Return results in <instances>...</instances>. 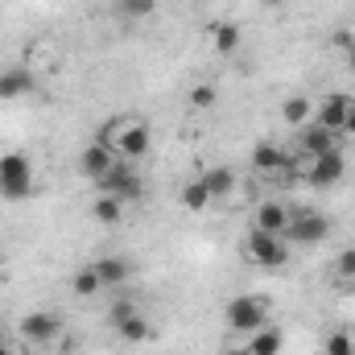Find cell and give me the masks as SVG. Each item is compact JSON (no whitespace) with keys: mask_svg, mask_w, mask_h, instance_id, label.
<instances>
[{"mask_svg":"<svg viewBox=\"0 0 355 355\" xmlns=\"http://www.w3.org/2000/svg\"><path fill=\"white\" fill-rule=\"evenodd\" d=\"M99 141H103L120 162H141V157L153 149V128H149V120H141V116H116V120L99 132Z\"/></svg>","mask_w":355,"mask_h":355,"instance_id":"1","label":"cell"},{"mask_svg":"<svg viewBox=\"0 0 355 355\" xmlns=\"http://www.w3.org/2000/svg\"><path fill=\"white\" fill-rule=\"evenodd\" d=\"M347 174V157H343V149H331V153H289V178H297V182H306V186H314V190H331L339 178Z\"/></svg>","mask_w":355,"mask_h":355,"instance_id":"2","label":"cell"},{"mask_svg":"<svg viewBox=\"0 0 355 355\" xmlns=\"http://www.w3.org/2000/svg\"><path fill=\"white\" fill-rule=\"evenodd\" d=\"M240 257L252 268H285L289 265V240L285 236H268L261 227H248L240 240Z\"/></svg>","mask_w":355,"mask_h":355,"instance_id":"3","label":"cell"},{"mask_svg":"<svg viewBox=\"0 0 355 355\" xmlns=\"http://www.w3.org/2000/svg\"><path fill=\"white\" fill-rule=\"evenodd\" d=\"M223 318H227V327L236 335H252V331L268 327V297L265 293H240V297L227 302Z\"/></svg>","mask_w":355,"mask_h":355,"instance_id":"4","label":"cell"},{"mask_svg":"<svg viewBox=\"0 0 355 355\" xmlns=\"http://www.w3.org/2000/svg\"><path fill=\"white\" fill-rule=\"evenodd\" d=\"M0 194L12 202L33 194V162L25 153H12V149L0 153Z\"/></svg>","mask_w":355,"mask_h":355,"instance_id":"5","label":"cell"},{"mask_svg":"<svg viewBox=\"0 0 355 355\" xmlns=\"http://www.w3.org/2000/svg\"><path fill=\"white\" fill-rule=\"evenodd\" d=\"M95 190H99V194H112V198H120V202H137V198L145 194V182L132 170V162H116L107 174L95 182Z\"/></svg>","mask_w":355,"mask_h":355,"instance_id":"6","label":"cell"},{"mask_svg":"<svg viewBox=\"0 0 355 355\" xmlns=\"http://www.w3.org/2000/svg\"><path fill=\"white\" fill-rule=\"evenodd\" d=\"M17 335L33 347H46V343H58L62 339V318L54 310H29L21 322H17Z\"/></svg>","mask_w":355,"mask_h":355,"instance_id":"7","label":"cell"},{"mask_svg":"<svg viewBox=\"0 0 355 355\" xmlns=\"http://www.w3.org/2000/svg\"><path fill=\"white\" fill-rule=\"evenodd\" d=\"M62 62H67V54H62V46H58L54 37H33V42L25 46V67H29L37 79L58 75V71H62Z\"/></svg>","mask_w":355,"mask_h":355,"instance_id":"8","label":"cell"},{"mask_svg":"<svg viewBox=\"0 0 355 355\" xmlns=\"http://www.w3.org/2000/svg\"><path fill=\"white\" fill-rule=\"evenodd\" d=\"M331 236V219L322 211H293V223L285 232L289 244H322Z\"/></svg>","mask_w":355,"mask_h":355,"instance_id":"9","label":"cell"},{"mask_svg":"<svg viewBox=\"0 0 355 355\" xmlns=\"http://www.w3.org/2000/svg\"><path fill=\"white\" fill-rule=\"evenodd\" d=\"M355 99L352 95H343V91H331V95H322V99H314V120L322 124V128H331V132H343V120L352 116ZM343 141V137H339Z\"/></svg>","mask_w":355,"mask_h":355,"instance_id":"10","label":"cell"},{"mask_svg":"<svg viewBox=\"0 0 355 355\" xmlns=\"http://www.w3.org/2000/svg\"><path fill=\"white\" fill-rule=\"evenodd\" d=\"M293 145L302 149V153H331V149H339L343 141H339V132H331V128H322L318 120H310V124H302L297 132H293Z\"/></svg>","mask_w":355,"mask_h":355,"instance_id":"11","label":"cell"},{"mask_svg":"<svg viewBox=\"0 0 355 355\" xmlns=\"http://www.w3.org/2000/svg\"><path fill=\"white\" fill-rule=\"evenodd\" d=\"M289 223H293V207H285V202H277V198H265V202L252 211V227H261L268 236H285Z\"/></svg>","mask_w":355,"mask_h":355,"instance_id":"12","label":"cell"},{"mask_svg":"<svg viewBox=\"0 0 355 355\" xmlns=\"http://www.w3.org/2000/svg\"><path fill=\"white\" fill-rule=\"evenodd\" d=\"M252 170L265 174V178H277V174L289 178V153L277 141H257L252 145Z\"/></svg>","mask_w":355,"mask_h":355,"instance_id":"13","label":"cell"},{"mask_svg":"<svg viewBox=\"0 0 355 355\" xmlns=\"http://www.w3.org/2000/svg\"><path fill=\"white\" fill-rule=\"evenodd\" d=\"M33 87H37V75H33L25 62H21V67H4V71H0V99H4V103L25 99Z\"/></svg>","mask_w":355,"mask_h":355,"instance_id":"14","label":"cell"},{"mask_svg":"<svg viewBox=\"0 0 355 355\" xmlns=\"http://www.w3.org/2000/svg\"><path fill=\"white\" fill-rule=\"evenodd\" d=\"M116 162H120V157H116L103 141H91V145H83V153H79V174H87L91 182H99Z\"/></svg>","mask_w":355,"mask_h":355,"instance_id":"15","label":"cell"},{"mask_svg":"<svg viewBox=\"0 0 355 355\" xmlns=\"http://www.w3.org/2000/svg\"><path fill=\"white\" fill-rule=\"evenodd\" d=\"M207 37H211V50L227 58V54H236V50H240L244 29H240L236 21H211V25H207Z\"/></svg>","mask_w":355,"mask_h":355,"instance_id":"16","label":"cell"},{"mask_svg":"<svg viewBox=\"0 0 355 355\" xmlns=\"http://www.w3.org/2000/svg\"><path fill=\"white\" fill-rule=\"evenodd\" d=\"M198 178H202V186L211 190V198H215V202L232 198V194H236V186H240V178H236L232 166H211V170H202Z\"/></svg>","mask_w":355,"mask_h":355,"instance_id":"17","label":"cell"},{"mask_svg":"<svg viewBox=\"0 0 355 355\" xmlns=\"http://www.w3.org/2000/svg\"><path fill=\"white\" fill-rule=\"evenodd\" d=\"M95 272H99V281H103V289H116V285H124L128 277H132V265H128V257H99L95 261Z\"/></svg>","mask_w":355,"mask_h":355,"instance_id":"18","label":"cell"},{"mask_svg":"<svg viewBox=\"0 0 355 355\" xmlns=\"http://www.w3.org/2000/svg\"><path fill=\"white\" fill-rule=\"evenodd\" d=\"M281 120L297 132L302 124H310V120H314V99H310V95H289V99L281 103Z\"/></svg>","mask_w":355,"mask_h":355,"instance_id":"19","label":"cell"},{"mask_svg":"<svg viewBox=\"0 0 355 355\" xmlns=\"http://www.w3.org/2000/svg\"><path fill=\"white\" fill-rule=\"evenodd\" d=\"M252 355H281V347H285V335H281V327H261V331H252L248 335V343H244Z\"/></svg>","mask_w":355,"mask_h":355,"instance_id":"20","label":"cell"},{"mask_svg":"<svg viewBox=\"0 0 355 355\" xmlns=\"http://www.w3.org/2000/svg\"><path fill=\"white\" fill-rule=\"evenodd\" d=\"M178 198H182V207H186V211H194V215H198V211H211V202H215V198H211V190L202 186V178H190V182L178 190Z\"/></svg>","mask_w":355,"mask_h":355,"instance_id":"21","label":"cell"},{"mask_svg":"<svg viewBox=\"0 0 355 355\" xmlns=\"http://www.w3.org/2000/svg\"><path fill=\"white\" fill-rule=\"evenodd\" d=\"M91 215H95V223L112 227V223H120V219H124V202H120V198H112V194H95Z\"/></svg>","mask_w":355,"mask_h":355,"instance_id":"22","label":"cell"},{"mask_svg":"<svg viewBox=\"0 0 355 355\" xmlns=\"http://www.w3.org/2000/svg\"><path fill=\"white\" fill-rule=\"evenodd\" d=\"M116 335L128 339V343H149V339H153V327H149L145 314H132V318H124V322L116 327Z\"/></svg>","mask_w":355,"mask_h":355,"instance_id":"23","label":"cell"},{"mask_svg":"<svg viewBox=\"0 0 355 355\" xmlns=\"http://www.w3.org/2000/svg\"><path fill=\"white\" fill-rule=\"evenodd\" d=\"M71 289H75V297H95V293L103 289V281H99V272H95V265L75 268V277H71Z\"/></svg>","mask_w":355,"mask_h":355,"instance_id":"24","label":"cell"},{"mask_svg":"<svg viewBox=\"0 0 355 355\" xmlns=\"http://www.w3.org/2000/svg\"><path fill=\"white\" fill-rule=\"evenodd\" d=\"M120 21H149L157 12V0H116Z\"/></svg>","mask_w":355,"mask_h":355,"instance_id":"25","label":"cell"},{"mask_svg":"<svg viewBox=\"0 0 355 355\" xmlns=\"http://www.w3.org/2000/svg\"><path fill=\"white\" fill-rule=\"evenodd\" d=\"M327 355H355V331L352 327H339L327 335Z\"/></svg>","mask_w":355,"mask_h":355,"instance_id":"26","label":"cell"},{"mask_svg":"<svg viewBox=\"0 0 355 355\" xmlns=\"http://www.w3.org/2000/svg\"><path fill=\"white\" fill-rule=\"evenodd\" d=\"M219 103V91H215V83H198V87L190 91V107L194 112H211Z\"/></svg>","mask_w":355,"mask_h":355,"instance_id":"27","label":"cell"},{"mask_svg":"<svg viewBox=\"0 0 355 355\" xmlns=\"http://www.w3.org/2000/svg\"><path fill=\"white\" fill-rule=\"evenodd\" d=\"M335 277H339V285H355V244L335 257Z\"/></svg>","mask_w":355,"mask_h":355,"instance_id":"28","label":"cell"},{"mask_svg":"<svg viewBox=\"0 0 355 355\" xmlns=\"http://www.w3.org/2000/svg\"><path fill=\"white\" fill-rule=\"evenodd\" d=\"M132 314H141V310H137V302L120 297V302H112V310H107V322H112V327H120V322H124V318H132Z\"/></svg>","mask_w":355,"mask_h":355,"instance_id":"29","label":"cell"},{"mask_svg":"<svg viewBox=\"0 0 355 355\" xmlns=\"http://www.w3.org/2000/svg\"><path fill=\"white\" fill-rule=\"evenodd\" d=\"M339 137H343V141H355V107H352V116L343 120V132H339Z\"/></svg>","mask_w":355,"mask_h":355,"instance_id":"30","label":"cell"},{"mask_svg":"<svg viewBox=\"0 0 355 355\" xmlns=\"http://www.w3.org/2000/svg\"><path fill=\"white\" fill-rule=\"evenodd\" d=\"M343 54H347V67H352V71H355V42H352V46H347V50H343Z\"/></svg>","mask_w":355,"mask_h":355,"instance_id":"31","label":"cell"},{"mask_svg":"<svg viewBox=\"0 0 355 355\" xmlns=\"http://www.w3.org/2000/svg\"><path fill=\"white\" fill-rule=\"evenodd\" d=\"M0 355H17L12 352V343H0Z\"/></svg>","mask_w":355,"mask_h":355,"instance_id":"32","label":"cell"},{"mask_svg":"<svg viewBox=\"0 0 355 355\" xmlns=\"http://www.w3.org/2000/svg\"><path fill=\"white\" fill-rule=\"evenodd\" d=\"M0 343H8V331H4V322H0Z\"/></svg>","mask_w":355,"mask_h":355,"instance_id":"33","label":"cell"},{"mask_svg":"<svg viewBox=\"0 0 355 355\" xmlns=\"http://www.w3.org/2000/svg\"><path fill=\"white\" fill-rule=\"evenodd\" d=\"M227 355H252V352L248 347H236V352H227Z\"/></svg>","mask_w":355,"mask_h":355,"instance_id":"34","label":"cell"},{"mask_svg":"<svg viewBox=\"0 0 355 355\" xmlns=\"http://www.w3.org/2000/svg\"><path fill=\"white\" fill-rule=\"evenodd\" d=\"M0 261H4V244H0Z\"/></svg>","mask_w":355,"mask_h":355,"instance_id":"35","label":"cell"}]
</instances>
